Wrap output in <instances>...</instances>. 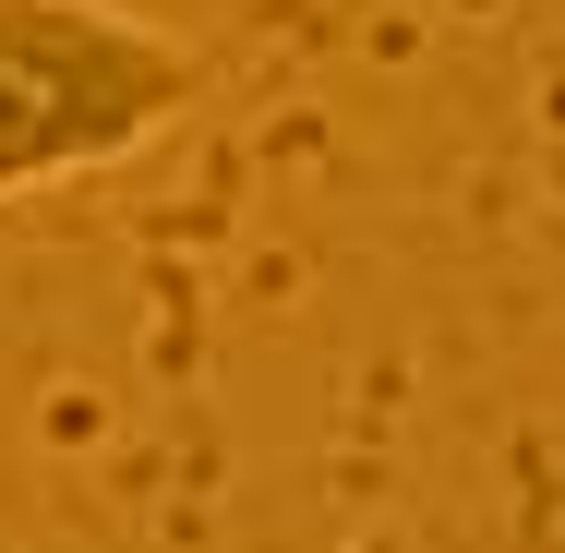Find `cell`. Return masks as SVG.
<instances>
[{
    "label": "cell",
    "instance_id": "obj_1",
    "mask_svg": "<svg viewBox=\"0 0 565 553\" xmlns=\"http://www.w3.org/2000/svg\"><path fill=\"white\" fill-rule=\"evenodd\" d=\"M205 97V49L120 0H0V205L120 169Z\"/></svg>",
    "mask_w": 565,
    "mask_h": 553
}]
</instances>
